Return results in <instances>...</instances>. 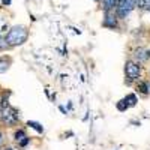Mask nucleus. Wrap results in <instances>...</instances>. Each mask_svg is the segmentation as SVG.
<instances>
[{"mask_svg":"<svg viewBox=\"0 0 150 150\" xmlns=\"http://www.w3.org/2000/svg\"><path fill=\"white\" fill-rule=\"evenodd\" d=\"M27 126L33 128L35 131H38L39 134H42V132H44V128H42V126H41V125L38 123V122H27Z\"/></svg>","mask_w":150,"mask_h":150,"instance_id":"nucleus-8","label":"nucleus"},{"mask_svg":"<svg viewBox=\"0 0 150 150\" xmlns=\"http://www.w3.org/2000/svg\"><path fill=\"white\" fill-rule=\"evenodd\" d=\"M11 63H12V60L9 57H0V74H5L9 69Z\"/></svg>","mask_w":150,"mask_h":150,"instance_id":"nucleus-7","label":"nucleus"},{"mask_svg":"<svg viewBox=\"0 0 150 150\" xmlns=\"http://www.w3.org/2000/svg\"><path fill=\"white\" fill-rule=\"evenodd\" d=\"M117 20L119 17L116 15L114 11H110V12H105V18H104V26L105 27H110V29H116L117 27Z\"/></svg>","mask_w":150,"mask_h":150,"instance_id":"nucleus-4","label":"nucleus"},{"mask_svg":"<svg viewBox=\"0 0 150 150\" xmlns=\"http://www.w3.org/2000/svg\"><path fill=\"white\" fill-rule=\"evenodd\" d=\"M3 150H14V149H11V147H8V149H3Z\"/></svg>","mask_w":150,"mask_h":150,"instance_id":"nucleus-15","label":"nucleus"},{"mask_svg":"<svg viewBox=\"0 0 150 150\" xmlns=\"http://www.w3.org/2000/svg\"><path fill=\"white\" fill-rule=\"evenodd\" d=\"M3 141H5V138H3V134H2V132H0V147H2V146H3Z\"/></svg>","mask_w":150,"mask_h":150,"instance_id":"nucleus-13","label":"nucleus"},{"mask_svg":"<svg viewBox=\"0 0 150 150\" xmlns=\"http://www.w3.org/2000/svg\"><path fill=\"white\" fill-rule=\"evenodd\" d=\"M125 74H126V77L129 81H135L140 78V74H141V66L140 63H137V62H126V65H125Z\"/></svg>","mask_w":150,"mask_h":150,"instance_id":"nucleus-3","label":"nucleus"},{"mask_svg":"<svg viewBox=\"0 0 150 150\" xmlns=\"http://www.w3.org/2000/svg\"><path fill=\"white\" fill-rule=\"evenodd\" d=\"M149 51H146V50H143V48H138V50H137V51H135V59L137 60H138V62H137V63H141V62H146L149 57H150V54H147Z\"/></svg>","mask_w":150,"mask_h":150,"instance_id":"nucleus-5","label":"nucleus"},{"mask_svg":"<svg viewBox=\"0 0 150 150\" xmlns=\"http://www.w3.org/2000/svg\"><path fill=\"white\" fill-rule=\"evenodd\" d=\"M95 2H99V0H95Z\"/></svg>","mask_w":150,"mask_h":150,"instance_id":"nucleus-16","label":"nucleus"},{"mask_svg":"<svg viewBox=\"0 0 150 150\" xmlns=\"http://www.w3.org/2000/svg\"><path fill=\"white\" fill-rule=\"evenodd\" d=\"M0 120H2L3 123H6V125H9V126H11V125H15L18 122V112H17V110H14L9 105L3 107L2 111H0Z\"/></svg>","mask_w":150,"mask_h":150,"instance_id":"nucleus-2","label":"nucleus"},{"mask_svg":"<svg viewBox=\"0 0 150 150\" xmlns=\"http://www.w3.org/2000/svg\"><path fill=\"white\" fill-rule=\"evenodd\" d=\"M117 108H119L120 111H125V110L129 108V105H128V102L125 101V99H122V101H119V104H117Z\"/></svg>","mask_w":150,"mask_h":150,"instance_id":"nucleus-11","label":"nucleus"},{"mask_svg":"<svg viewBox=\"0 0 150 150\" xmlns=\"http://www.w3.org/2000/svg\"><path fill=\"white\" fill-rule=\"evenodd\" d=\"M125 101L128 102L129 107H134V105L137 104V96H135V95H128L126 98H125Z\"/></svg>","mask_w":150,"mask_h":150,"instance_id":"nucleus-9","label":"nucleus"},{"mask_svg":"<svg viewBox=\"0 0 150 150\" xmlns=\"http://www.w3.org/2000/svg\"><path fill=\"white\" fill-rule=\"evenodd\" d=\"M26 137H27V135L24 134V131H21V129H20V131H17V132H15V141H17V143H20L21 140L26 138Z\"/></svg>","mask_w":150,"mask_h":150,"instance_id":"nucleus-10","label":"nucleus"},{"mask_svg":"<svg viewBox=\"0 0 150 150\" xmlns=\"http://www.w3.org/2000/svg\"><path fill=\"white\" fill-rule=\"evenodd\" d=\"M11 3V0H3V5H9Z\"/></svg>","mask_w":150,"mask_h":150,"instance_id":"nucleus-14","label":"nucleus"},{"mask_svg":"<svg viewBox=\"0 0 150 150\" xmlns=\"http://www.w3.org/2000/svg\"><path fill=\"white\" fill-rule=\"evenodd\" d=\"M102 8H104V12L116 11V8H117V0H102Z\"/></svg>","mask_w":150,"mask_h":150,"instance_id":"nucleus-6","label":"nucleus"},{"mask_svg":"<svg viewBox=\"0 0 150 150\" xmlns=\"http://www.w3.org/2000/svg\"><path fill=\"white\" fill-rule=\"evenodd\" d=\"M27 38H29V30L26 27L15 26L8 32V35L5 36V41H6L8 47H18V45H23L26 42Z\"/></svg>","mask_w":150,"mask_h":150,"instance_id":"nucleus-1","label":"nucleus"},{"mask_svg":"<svg viewBox=\"0 0 150 150\" xmlns=\"http://www.w3.org/2000/svg\"><path fill=\"white\" fill-rule=\"evenodd\" d=\"M29 141H30V138H29V137H26L24 140H21V141H20V146H21V147H26V146L29 144Z\"/></svg>","mask_w":150,"mask_h":150,"instance_id":"nucleus-12","label":"nucleus"}]
</instances>
